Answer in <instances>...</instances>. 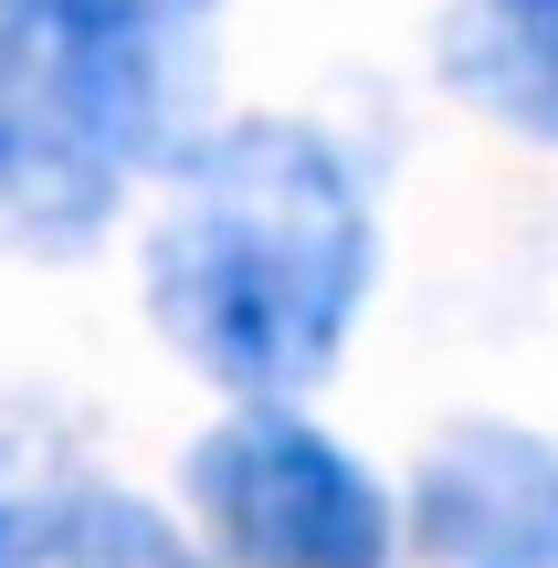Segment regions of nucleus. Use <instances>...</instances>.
I'll return each instance as SVG.
<instances>
[{
    "label": "nucleus",
    "mask_w": 558,
    "mask_h": 568,
    "mask_svg": "<svg viewBox=\"0 0 558 568\" xmlns=\"http://www.w3.org/2000/svg\"><path fill=\"white\" fill-rule=\"evenodd\" d=\"M190 506L243 568H390L379 485L295 410H243L190 453Z\"/></svg>",
    "instance_id": "3"
},
{
    "label": "nucleus",
    "mask_w": 558,
    "mask_h": 568,
    "mask_svg": "<svg viewBox=\"0 0 558 568\" xmlns=\"http://www.w3.org/2000/svg\"><path fill=\"white\" fill-rule=\"evenodd\" d=\"M42 558H63V516L0 506V568H42Z\"/></svg>",
    "instance_id": "7"
},
{
    "label": "nucleus",
    "mask_w": 558,
    "mask_h": 568,
    "mask_svg": "<svg viewBox=\"0 0 558 568\" xmlns=\"http://www.w3.org/2000/svg\"><path fill=\"white\" fill-rule=\"evenodd\" d=\"M211 0H0V232L74 253L126 180L190 159Z\"/></svg>",
    "instance_id": "2"
},
{
    "label": "nucleus",
    "mask_w": 558,
    "mask_h": 568,
    "mask_svg": "<svg viewBox=\"0 0 558 568\" xmlns=\"http://www.w3.org/2000/svg\"><path fill=\"white\" fill-rule=\"evenodd\" d=\"M63 568H201V558L126 495H74L63 506Z\"/></svg>",
    "instance_id": "6"
},
{
    "label": "nucleus",
    "mask_w": 558,
    "mask_h": 568,
    "mask_svg": "<svg viewBox=\"0 0 558 568\" xmlns=\"http://www.w3.org/2000/svg\"><path fill=\"white\" fill-rule=\"evenodd\" d=\"M454 84L527 138H558V0H485L475 42H454Z\"/></svg>",
    "instance_id": "5"
},
{
    "label": "nucleus",
    "mask_w": 558,
    "mask_h": 568,
    "mask_svg": "<svg viewBox=\"0 0 558 568\" xmlns=\"http://www.w3.org/2000/svg\"><path fill=\"white\" fill-rule=\"evenodd\" d=\"M422 548L443 568H558V443L464 422L422 464Z\"/></svg>",
    "instance_id": "4"
},
{
    "label": "nucleus",
    "mask_w": 558,
    "mask_h": 568,
    "mask_svg": "<svg viewBox=\"0 0 558 568\" xmlns=\"http://www.w3.org/2000/svg\"><path fill=\"white\" fill-rule=\"evenodd\" d=\"M379 274L358 169L316 126L253 116L180 159V201L148 232V305L169 347L222 389H306L337 368Z\"/></svg>",
    "instance_id": "1"
}]
</instances>
